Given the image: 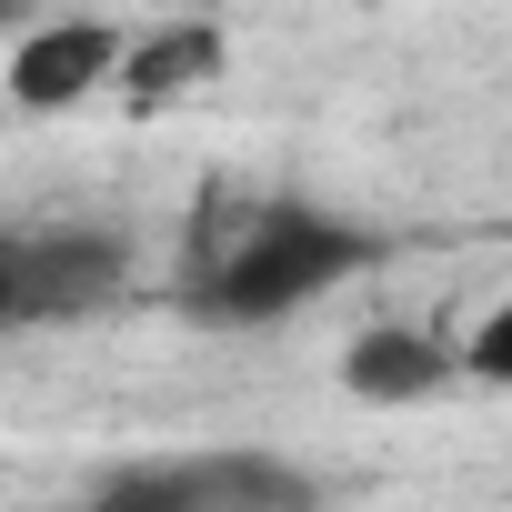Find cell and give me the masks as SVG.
Instances as JSON below:
<instances>
[{"label":"cell","mask_w":512,"mask_h":512,"mask_svg":"<svg viewBox=\"0 0 512 512\" xmlns=\"http://www.w3.org/2000/svg\"><path fill=\"white\" fill-rule=\"evenodd\" d=\"M462 372H472V382H492V392H512V302H502V312H482V332H472Z\"/></svg>","instance_id":"ba28073f"},{"label":"cell","mask_w":512,"mask_h":512,"mask_svg":"<svg viewBox=\"0 0 512 512\" xmlns=\"http://www.w3.org/2000/svg\"><path fill=\"white\" fill-rule=\"evenodd\" d=\"M121 282H131V241L111 221H21L11 262H0V312H11V332L91 322L121 302Z\"/></svg>","instance_id":"7a4b0ae2"},{"label":"cell","mask_w":512,"mask_h":512,"mask_svg":"<svg viewBox=\"0 0 512 512\" xmlns=\"http://www.w3.org/2000/svg\"><path fill=\"white\" fill-rule=\"evenodd\" d=\"M91 512H211V502H201L191 462H151V472H121V482H101V502H91Z\"/></svg>","instance_id":"52a82bcc"},{"label":"cell","mask_w":512,"mask_h":512,"mask_svg":"<svg viewBox=\"0 0 512 512\" xmlns=\"http://www.w3.org/2000/svg\"><path fill=\"white\" fill-rule=\"evenodd\" d=\"M31 11H41V0H0V21H11V41H31V31H41Z\"/></svg>","instance_id":"9c48e42d"},{"label":"cell","mask_w":512,"mask_h":512,"mask_svg":"<svg viewBox=\"0 0 512 512\" xmlns=\"http://www.w3.org/2000/svg\"><path fill=\"white\" fill-rule=\"evenodd\" d=\"M452 382V352L432 342V332H402V322H372V332H352L342 342V392L352 402H432Z\"/></svg>","instance_id":"277c9868"},{"label":"cell","mask_w":512,"mask_h":512,"mask_svg":"<svg viewBox=\"0 0 512 512\" xmlns=\"http://www.w3.org/2000/svg\"><path fill=\"white\" fill-rule=\"evenodd\" d=\"M372 262H382V241L312 201H241V211L211 201L191 262H181V312L211 332H262V322H292L302 302L342 292Z\"/></svg>","instance_id":"6da1fadb"},{"label":"cell","mask_w":512,"mask_h":512,"mask_svg":"<svg viewBox=\"0 0 512 512\" xmlns=\"http://www.w3.org/2000/svg\"><path fill=\"white\" fill-rule=\"evenodd\" d=\"M121 71H131V41L111 21H41L31 41H11V101L21 111H71L81 91H101Z\"/></svg>","instance_id":"3957f363"},{"label":"cell","mask_w":512,"mask_h":512,"mask_svg":"<svg viewBox=\"0 0 512 512\" xmlns=\"http://www.w3.org/2000/svg\"><path fill=\"white\" fill-rule=\"evenodd\" d=\"M191 482L211 512H312V482L272 452H211V462H191Z\"/></svg>","instance_id":"8992f818"},{"label":"cell","mask_w":512,"mask_h":512,"mask_svg":"<svg viewBox=\"0 0 512 512\" xmlns=\"http://www.w3.org/2000/svg\"><path fill=\"white\" fill-rule=\"evenodd\" d=\"M211 71H221V31H211V21H171V31L131 41L121 91H131V111H161V101H181V91L211 81Z\"/></svg>","instance_id":"5b68a950"}]
</instances>
